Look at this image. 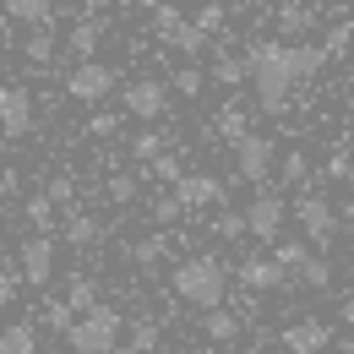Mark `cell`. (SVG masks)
<instances>
[{
  "mask_svg": "<svg viewBox=\"0 0 354 354\" xmlns=\"http://www.w3.org/2000/svg\"><path fill=\"white\" fill-rule=\"evenodd\" d=\"M322 66H327V49H316V44H278V39H267V44H251V55H245V77L257 82V104L267 115L289 109L295 82L316 77Z\"/></svg>",
  "mask_w": 354,
  "mask_h": 354,
  "instance_id": "1",
  "label": "cell"
},
{
  "mask_svg": "<svg viewBox=\"0 0 354 354\" xmlns=\"http://www.w3.org/2000/svg\"><path fill=\"white\" fill-rule=\"evenodd\" d=\"M175 295L185 300V306L213 310L223 300V267L213 262V257H191V262H180L175 267Z\"/></svg>",
  "mask_w": 354,
  "mask_h": 354,
  "instance_id": "2",
  "label": "cell"
},
{
  "mask_svg": "<svg viewBox=\"0 0 354 354\" xmlns=\"http://www.w3.org/2000/svg\"><path fill=\"white\" fill-rule=\"evenodd\" d=\"M115 338H120V316H115L109 306L82 310V322L71 316V327H66V344H71L77 354H104Z\"/></svg>",
  "mask_w": 354,
  "mask_h": 354,
  "instance_id": "3",
  "label": "cell"
},
{
  "mask_svg": "<svg viewBox=\"0 0 354 354\" xmlns=\"http://www.w3.org/2000/svg\"><path fill=\"white\" fill-rule=\"evenodd\" d=\"M234 164H240V180L245 185H267V175H272V142L267 136H234Z\"/></svg>",
  "mask_w": 354,
  "mask_h": 354,
  "instance_id": "4",
  "label": "cell"
},
{
  "mask_svg": "<svg viewBox=\"0 0 354 354\" xmlns=\"http://www.w3.org/2000/svg\"><path fill=\"white\" fill-rule=\"evenodd\" d=\"M283 218H289V207H283V196L278 191H262L251 207H245V234H257V240H278L283 234Z\"/></svg>",
  "mask_w": 354,
  "mask_h": 354,
  "instance_id": "5",
  "label": "cell"
},
{
  "mask_svg": "<svg viewBox=\"0 0 354 354\" xmlns=\"http://www.w3.org/2000/svg\"><path fill=\"white\" fill-rule=\"evenodd\" d=\"M66 93H71V98H82V104H98V98H109V93H115V71H109V66H98V60H82V66L66 77Z\"/></svg>",
  "mask_w": 354,
  "mask_h": 354,
  "instance_id": "6",
  "label": "cell"
},
{
  "mask_svg": "<svg viewBox=\"0 0 354 354\" xmlns=\"http://www.w3.org/2000/svg\"><path fill=\"white\" fill-rule=\"evenodd\" d=\"M120 109L136 115V120H158L169 109V93H164V82H131V88L120 93Z\"/></svg>",
  "mask_w": 354,
  "mask_h": 354,
  "instance_id": "7",
  "label": "cell"
},
{
  "mask_svg": "<svg viewBox=\"0 0 354 354\" xmlns=\"http://www.w3.org/2000/svg\"><path fill=\"white\" fill-rule=\"evenodd\" d=\"M295 218H300V229H306L316 245H327V240L338 234V213H333L322 196H300V202H295Z\"/></svg>",
  "mask_w": 354,
  "mask_h": 354,
  "instance_id": "8",
  "label": "cell"
},
{
  "mask_svg": "<svg viewBox=\"0 0 354 354\" xmlns=\"http://www.w3.org/2000/svg\"><path fill=\"white\" fill-rule=\"evenodd\" d=\"M0 131L6 136L33 131V98H28V88H0Z\"/></svg>",
  "mask_w": 354,
  "mask_h": 354,
  "instance_id": "9",
  "label": "cell"
},
{
  "mask_svg": "<svg viewBox=\"0 0 354 354\" xmlns=\"http://www.w3.org/2000/svg\"><path fill=\"white\" fill-rule=\"evenodd\" d=\"M22 278H28V283H49V278H55V240H49V234H33V240L22 245Z\"/></svg>",
  "mask_w": 354,
  "mask_h": 354,
  "instance_id": "10",
  "label": "cell"
},
{
  "mask_svg": "<svg viewBox=\"0 0 354 354\" xmlns=\"http://www.w3.org/2000/svg\"><path fill=\"white\" fill-rule=\"evenodd\" d=\"M327 344H333V333H327V322H316V316H310V322H295V327L283 333V349L289 354H322Z\"/></svg>",
  "mask_w": 354,
  "mask_h": 354,
  "instance_id": "11",
  "label": "cell"
},
{
  "mask_svg": "<svg viewBox=\"0 0 354 354\" xmlns=\"http://www.w3.org/2000/svg\"><path fill=\"white\" fill-rule=\"evenodd\" d=\"M175 196H180V207H202V202H223V185L213 175H180L175 180Z\"/></svg>",
  "mask_w": 354,
  "mask_h": 354,
  "instance_id": "12",
  "label": "cell"
},
{
  "mask_svg": "<svg viewBox=\"0 0 354 354\" xmlns=\"http://www.w3.org/2000/svg\"><path fill=\"white\" fill-rule=\"evenodd\" d=\"M240 283L245 289H278L283 283V267L272 262V257H251V262H240Z\"/></svg>",
  "mask_w": 354,
  "mask_h": 354,
  "instance_id": "13",
  "label": "cell"
},
{
  "mask_svg": "<svg viewBox=\"0 0 354 354\" xmlns=\"http://www.w3.org/2000/svg\"><path fill=\"white\" fill-rule=\"evenodd\" d=\"M0 6H6V17H11V22H28V28L55 22V0H0Z\"/></svg>",
  "mask_w": 354,
  "mask_h": 354,
  "instance_id": "14",
  "label": "cell"
},
{
  "mask_svg": "<svg viewBox=\"0 0 354 354\" xmlns=\"http://www.w3.org/2000/svg\"><path fill=\"white\" fill-rule=\"evenodd\" d=\"M278 28H283L289 39H300V33H310V28H316V11H310V6H300V0H283V6H278Z\"/></svg>",
  "mask_w": 354,
  "mask_h": 354,
  "instance_id": "15",
  "label": "cell"
},
{
  "mask_svg": "<svg viewBox=\"0 0 354 354\" xmlns=\"http://www.w3.org/2000/svg\"><path fill=\"white\" fill-rule=\"evenodd\" d=\"M164 44H175L180 55H202V49H207V33H202L196 22H185V17H180L175 28H169V39H164Z\"/></svg>",
  "mask_w": 354,
  "mask_h": 354,
  "instance_id": "16",
  "label": "cell"
},
{
  "mask_svg": "<svg viewBox=\"0 0 354 354\" xmlns=\"http://www.w3.org/2000/svg\"><path fill=\"white\" fill-rule=\"evenodd\" d=\"M98 39H104V22H77V28H71V55H82V60H93V55H98Z\"/></svg>",
  "mask_w": 354,
  "mask_h": 354,
  "instance_id": "17",
  "label": "cell"
},
{
  "mask_svg": "<svg viewBox=\"0 0 354 354\" xmlns=\"http://www.w3.org/2000/svg\"><path fill=\"white\" fill-rule=\"evenodd\" d=\"M39 349V338H33V327L28 322H17V327H6L0 333V354H33Z\"/></svg>",
  "mask_w": 354,
  "mask_h": 354,
  "instance_id": "18",
  "label": "cell"
},
{
  "mask_svg": "<svg viewBox=\"0 0 354 354\" xmlns=\"http://www.w3.org/2000/svg\"><path fill=\"white\" fill-rule=\"evenodd\" d=\"M22 55H28L33 66H49V55H55V33H49V22H39V28H33V39L22 44Z\"/></svg>",
  "mask_w": 354,
  "mask_h": 354,
  "instance_id": "19",
  "label": "cell"
},
{
  "mask_svg": "<svg viewBox=\"0 0 354 354\" xmlns=\"http://www.w3.org/2000/svg\"><path fill=\"white\" fill-rule=\"evenodd\" d=\"M202 333H207L213 344H229V338L240 333V316H229V310H218V306H213V316L202 322Z\"/></svg>",
  "mask_w": 354,
  "mask_h": 354,
  "instance_id": "20",
  "label": "cell"
},
{
  "mask_svg": "<svg viewBox=\"0 0 354 354\" xmlns=\"http://www.w3.org/2000/svg\"><path fill=\"white\" fill-rule=\"evenodd\" d=\"M66 306L77 310V316H82V310H93V306H98V283L77 272V278H71V295H66Z\"/></svg>",
  "mask_w": 354,
  "mask_h": 354,
  "instance_id": "21",
  "label": "cell"
},
{
  "mask_svg": "<svg viewBox=\"0 0 354 354\" xmlns=\"http://www.w3.org/2000/svg\"><path fill=\"white\" fill-rule=\"evenodd\" d=\"M147 164H153V175L164 180V185H175V180L185 175V164H180L175 153H153V158H147Z\"/></svg>",
  "mask_w": 354,
  "mask_h": 354,
  "instance_id": "22",
  "label": "cell"
},
{
  "mask_svg": "<svg viewBox=\"0 0 354 354\" xmlns=\"http://www.w3.org/2000/svg\"><path fill=\"white\" fill-rule=\"evenodd\" d=\"M66 240H71V245H93V240H98V223H93L88 213H77V218L66 223Z\"/></svg>",
  "mask_w": 354,
  "mask_h": 354,
  "instance_id": "23",
  "label": "cell"
},
{
  "mask_svg": "<svg viewBox=\"0 0 354 354\" xmlns=\"http://www.w3.org/2000/svg\"><path fill=\"white\" fill-rule=\"evenodd\" d=\"M213 82H223V88H234V82H245V60H234V55H223L218 66H213Z\"/></svg>",
  "mask_w": 354,
  "mask_h": 354,
  "instance_id": "24",
  "label": "cell"
},
{
  "mask_svg": "<svg viewBox=\"0 0 354 354\" xmlns=\"http://www.w3.org/2000/svg\"><path fill=\"white\" fill-rule=\"evenodd\" d=\"M306 257H310V251L300 245V240H278V245H272V262H278V267H300Z\"/></svg>",
  "mask_w": 354,
  "mask_h": 354,
  "instance_id": "25",
  "label": "cell"
},
{
  "mask_svg": "<svg viewBox=\"0 0 354 354\" xmlns=\"http://www.w3.org/2000/svg\"><path fill=\"white\" fill-rule=\"evenodd\" d=\"M158 338H164V333H158V322H136V327H131V349H142V354L158 349Z\"/></svg>",
  "mask_w": 354,
  "mask_h": 354,
  "instance_id": "26",
  "label": "cell"
},
{
  "mask_svg": "<svg viewBox=\"0 0 354 354\" xmlns=\"http://www.w3.org/2000/svg\"><path fill=\"white\" fill-rule=\"evenodd\" d=\"M164 142H169V136H158V131H142V136L131 142V158H142V164H147L153 153H164Z\"/></svg>",
  "mask_w": 354,
  "mask_h": 354,
  "instance_id": "27",
  "label": "cell"
},
{
  "mask_svg": "<svg viewBox=\"0 0 354 354\" xmlns=\"http://www.w3.org/2000/svg\"><path fill=\"white\" fill-rule=\"evenodd\" d=\"M28 218H33V229H49V223H55V202H49V196H33V202H28Z\"/></svg>",
  "mask_w": 354,
  "mask_h": 354,
  "instance_id": "28",
  "label": "cell"
},
{
  "mask_svg": "<svg viewBox=\"0 0 354 354\" xmlns=\"http://www.w3.org/2000/svg\"><path fill=\"white\" fill-rule=\"evenodd\" d=\"M158 257H164V234H147V240H136V262H142V267H153Z\"/></svg>",
  "mask_w": 354,
  "mask_h": 354,
  "instance_id": "29",
  "label": "cell"
},
{
  "mask_svg": "<svg viewBox=\"0 0 354 354\" xmlns=\"http://www.w3.org/2000/svg\"><path fill=\"white\" fill-rule=\"evenodd\" d=\"M213 234H223V240H240V234H245V213H223V218L213 223Z\"/></svg>",
  "mask_w": 354,
  "mask_h": 354,
  "instance_id": "30",
  "label": "cell"
},
{
  "mask_svg": "<svg viewBox=\"0 0 354 354\" xmlns=\"http://www.w3.org/2000/svg\"><path fill=\"white\" fill-rule=\"evenodd\" d=\"M300 272H306V283H316V289H322V283L333 278V267L322 262V257H306V262H300Z\"/></svg>",
  "mask_w": 354,
  "mask_h": 354,
  "instance_id": "31",
  "label": "cell"
},
{
  "mask_svg": "<svg viewBox=\"0 0 354 354\" xmlns=\"http://www.w3.org/2000/svg\"><path fill=\"white\" fill-rule=\"evenodd\" d=\"M196 28H202V33L213 39V33L223 28V6H202V11H196Z\"/></svg>",
  "mask_w": 354,
  "mask_h": 354,
  "instance_id": "32",
  "label": "cell"
},
{
  "mask_svg": "<svg viewBox=\"0 0 354 354\" xmlns=\"http://www.w3.org/2000/svg\"><path fill=\"white\" fill-rule=\"evenodd\" d=\"M218 131L223 136H245L251 126H245V115H240V109H223V115H218Z\"/></svg>",
  "mask_w": 354,
  "mask_h": 354,
  "instance_id": "33",
  "label": "cell"
},
{
  "mask_svg": "<svg viewBox=\"0 0 354 354\" xmlns=\"http://www.w3.org/2000/svg\"><path fill=\"white\" fill-rule=\"evenodd\" d=\"M88 131H93V136H115V131H120V115H109V109H98Z\"/></svg>",
  "mask_w": 354,
  "mask_h": 354,
  "instance_id": "34",
  "label": "cell"
},
{
  "mask_svg": "<svg viewBox=\"0 0 354 354\" xmlns=\"http://www.w3.org/2000/svg\"><path fill=\"white\" fill-rule=\"evenodd\" d=\"M175 88L185 93V98H191V93H202V71H191V66H180V71H175Z\"/></svg>",
  "mask_w": 354,
  "mask_h": 354,
  "instance_id": "35",
  "label": "cell"
},
{
  "mask_svg": "<svg viewBox=\"0 0 354 354\" xmlns=\"http://www.w3.org/2000/svg\"><path fill=\"white\" fill-rule=\"evenodd\" d=\"M180 213H185V207H180V196H164V202H153V218H158V223H175Z\"/></svg>",
  "mask_w": 354,
  "mask_h": 354,
  "instance_id": "36",
  "label": "cell"
},
{
  "mask_svg": "<svg viewBox=\"0 0 354 354\" xmlns=\"http://www.w3.org/2000/svg\"><path fill=\"white\" fill-rule=\"evenodd\" d=\"M109 196H115V202H131V196H136V180L131 175H115V180H109Z\"/></svg>",
  "mask_w": 354,
  "mask_h": 354,
  "instance_id": "37",
  "label": "cell"
},
{
  "mask_svg": "<svg viewBox=\"0 0 354 354\" xmlns=\"http://www.w3.org/2000/svg\"><path fill=\"white\" fill-rule=\"evenodd\" d=\"M306 153H289V158H283V180H306Z\"/></svg>",
  "mask_w": 354,
  "mask_h": 354,
  "instance_id": "38",
  "label": "cell"
},
{
  "mask_svg": "<svg viewBox=\"0 0 354 354\" xmlns=\"http://www.w3.org/2000/svg\"><path fill=\"white\" fill-rule=\"evenodd\" d=\"M44 316H49V327H60V333H66V327H71V316H77V310H71V306H66V300H60V306H49Z\"/></svg>",
  "mask_w": 354,
  "mask_h": 354,
  "instance_id": "39",
  "label": "cell"
},
{
  "mask_svg": "<svg viewBox=\"0 0 354 354\" xmlns=\"http://www.w3.org/2000/svg\"><path fill=\"white\" fill-rule=\"evenodd\" d=\"M44 196L55 202V207H66V202H71V180H55V185H49Z\"/></svg>",
  "mask_w": 354,
  "mask_h": 354,
  "instance_id": "40",
  "label": "cell"
},
{
  "mask_svg": "<svg viewBox=\"0 0 354 354\" xmlns=\"http://www.w3.org/2000/svg\"><path fill=\"white\" fill-rule=\"evenodd\" d=\"M349 33H354L349 22H344V28H333V39H327V44H322V49H327V55H338V49L349 44Z\"/></svg>",
  "mask_w": 354,
  "mask_h": 354,
  "instance_id": "41",
  "label": "cell"
},
{
  "mask_svg": "<svg viewBox=\"0 0 354 354\" xmlns=\"http://www.w3.org/2000/svg\"><path fill=\"white\" fill-rule=\"evenodd\" d=\"M17 300V272H0V306Z\"/></svg>",
  "mask_w": 354,
  "mask_h": 354,
  "instance_id": "42",
  "label": "cell"
},
{
  "mask_svg": "<svg viewBox=\"0 0 354 354\" xmlns=\"http://www.w3.org/2000/svg\"><path fill=\"white\" fill-rule=\"evenodd\" d=\"M327 175H338V180L349 175V153H333V158H327Z\"/></svg>",
  "mask_w": 354,
  "mask_h": 354,
  "instance_id": "43",
  "label": "cell"
},
{
  "mask_svg": "<svg viewBox=\"0 0 354 354\" xmlns=\"http://www.w3.org/2000/svg\"><path fill=\"white\" fill-rule=\"evenodd\" d=\"M104 354H142V349H131V344H120V338H115V344H109Z\"/></svg>",
  "mask_w": 354,
  "mask_h": 354,
  "instance_id": "44",
  "label": "cell"
},
{
  "mask_svg": "<svg viewBox=\"0 0 354 354\" xmlns=\"http://www.w3.org/2000/svg\"><path fill=\"white\" fill-rule=\"evenodd\" d=\"M338 316H344V322H349V327H354V295H349V300H344V310H338Z\"/></svg>",
  "mask_w": 354,
  "mask_h": 354,
  "instance_id": "45",
  "label": "cell"
},
{
  "mask_svg": "<svg viewBox=\"0 0 354 354\" xmlns=\"http://www.w3.org/2000/svg\"><path fill=\"white\" fill-rule=\"evenodd\" d=\"M11 185H17V180H11V175H0V196H6V191H11Z\"/></svg>",
  "mask_w": 354,
  "mask_h": 354,
  "instance_id": "46",
  "label": "cell"
},
{
  "mask_svg": "<svg viewBox=\"0 0 354 354\" xmlns=\"http://www.w3.org/2000/svg\"><path fill=\"white\" fill-rule=\"evenodd\" d=\"M88 6H93V11H98V6H109V0H88Z\"/></svg>",
  "mask_w": 354,
  "mask_h": 354,
  "instance_id": "47",
  "label": "cell"
},
{
  "mask_svg": "<svg viewBox=\"0 0 354 354\" xmlns=\"http://www.w3.org/2000/svg\"><path fill=\"white\" fill-rule=\"evenodd\" d=\"M131 6H153V0H131Z\"/></svg>",
  "mask_w": 354,
  "mask_h": 354,
  "instance_id": "48",
  "label": "cell"
},
{
  "mask_svg": "<svg viewBox=\"0 0 354 354\" xmlns=\"http://www.w3.org/2000/svg\"><path fill=\"white\" fill-rule=\"evenodd\" d=\"M240 354H262V349H240Z\"/></svg>",
  "mask_w": 354,
  "mask_h": 354,
  "instance_id": "49",
  "label": "cell"
},
{
  "mask_svg": "<svg viewBox=\"0 0 354 354\" xmlns=\"http://www.w3.org/2000/svg\"><path fill=\"white\" fill-rule=\"evenodd\" d=\"M344 354H354V344H349V349H344Z\"/></svg>",
  "mask_w": 354,
  "mask_h": 354,
  "instance_id": "50",
  "label": "cell"
},
{
  "mask_svg": "<svg viewBox=\"0 0 354 354\" xmlns=\"http://www.w3.org/2000/svg\"><path fill=\"white\" fill-rule=\"evenodd\" d=\"M349 272H354V262H349Z\"/></svg>",
  "mask_w": 354,
  "mask_h": 354,
  "instance_id": "51",
  "label": "cell"
}]
</instances>
